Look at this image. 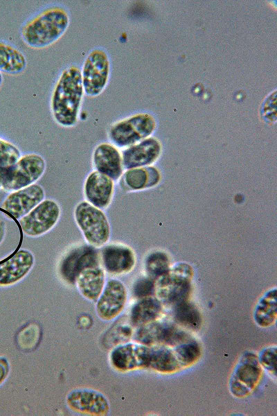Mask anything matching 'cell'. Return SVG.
Masks as SVG:
<instances>
[{
  "label": "cell",
  "mask_w": 277,
  "mask_h": 416,
  "mask_svg": "<svg viewBox=\"0 0 277 416\" xmlns=\"http://www.w3.org/2000/svg\"><path fill=\"white\" fill-rule=\"evenodd\" d=\"M84 94L80 69L71 65L63 69L54 86L50 103L57 124L69 128L77 123Z\"/></svg>",
  "instance_id": "obj_1"
},
{
  "label": "cell",
  "mask_w": 277,
  "mask_h": 416,
  "mask_svg": "<svg viewBox=\"0 0 277 416\" xmlns=\"http://www.w3.org/2000/svg\"><path fill=\"white\" fill-rule=\"evenodd\" d=\"M70 23L68 12L62 7H48L27 21L21 31L24 43L33 49H43L56 42Z\"/></svg>",
  "instance_id": "obj_2"
},
{
  "label": "cell",
  "mask_w": 277,
  "mask_h": 416,
  "mask_svg": "<svg viewBox=\"0 0 277 416\" xmlns=\"http://www.w3.org/2000/svg\"><path fill=\"white\" fill-rule=\"evenodd\" d=\"M193 268L186 263H179L155 281L157 297L168 305L175 306L189 300L192 291Z\"/></svg>",
  "instance_id": "obj_3"
},
{
  "label": "cell",
  "mask_w": 277,
  "mask_h": 416,
  "mask_svg": "<svg viewBox=\"0 0 277 416\" xmlns=\"http://www.w3.org/2000/svg\"><path fill=\"white\" fill-rule=\"evenodd\" d=\"M73 215L75 222L87 244L98 249L108 243L111 227L102 209L82 200L75 206Z\"/></svg>",
  "instance_id": "obj_4"
},
{
  "label": "cell",
  "mask_w": 277,
  "mask_h": 416,
  "mask_svg": "<svg viewBox=\"0 0 277 416\" xmlns=\"http://www.w3.org/2000/svg\"><path fill=\"white\" fill-rule=\"evenodd\" d=\"M156 122L146 113L136 114L114 123L108 137L115 146L129 147L148 138L154 131Z\"/></svg>",
  "instance_id": "obj_5"
},
{
  "label": "cell",
  "mask_w": 277,
  "mask_h": 416,
  "mask_svg": "<svg viewBox=\"0 0 277 416\" xmlns=\"http://www.w3.org/2000/svg\"><path fill=\"white\" fill-rule=\"evenodd\" d=\"M84 93L89 97L100 95L109 78L110 61L102 48L92 49L86 57L80 69Z\"/></svg>",
  "instance_id": "obj_6"
},
{
  "label": "cell",
  "mask_w": 277,
  "mask_h": 416,
  "mask_svg": "<svg viewBox=\"0 0 277 416\" xmlns=\"http://www.w3.org/2000/svg\"><path fill=\"white\" fill-rule=\"evenodd\" d=\"M262 367L258 357L251 352L244 353L235 366L229 380V390L238 398L249 396L258 385Z\"/></svg>",
  "instance_id": "obj_7"
},
{
  "label": "cell",
  "mask_w": 277,
  "mask_h": 416,
  "mask_svg": "<svg viewBox=\"0 0 277 416\" xmlns=\"http://www.w3.org/2000/svg\"><path fill=\"white\" fill-rule=\"evenodd\" d=\"M61 216L59 204L53 199H44L28 214L19 220L23 233L28 237H39L50 232Z\"/></svg>",
  "instance_id": "obj_8"
},
{
  "label": "cell",
  "mask_w": 277,
  "mask_h": 416,
  "mask_svg": "<svg viewBox=\"0 0 277 416\" xmlns=\"http://www.w3.org/2000/svg\"><path fill=\"white\" fill-rule=\"evenodd\" d=\"M192 338L189 333L178 326L156 320L138 327L134 336L136 342L150 347H175Z\"/></svg>",
  "instance_id": "obj_9"
},
{
  "label": "cell",
  "mask_w": 277,
  "mask_h": 416,
  "mask_svg": "<svg viewBox=\"0 0 277 416\" xmlns=\"http://www.w3.org/2000/svg\"><path fill=\"white\" fill-rule=\"evenodd\" d=\"M46 168V163L42 155L29 153L21 156L10 167L3 191L10 193L36 183L42 177Z\"/></svg>",
  "instance_id": "obj_10"
},
{
  "label": "cell",
  "mask_w": 277,
  "mask_h": 416,
  "mask_svg": "<svg viewBox=\"0 0 277 416\" xmlns=\"http://www.w3.org/2000/svg\"><path fill=\"white\" fill-rule=\"evenodd\" d=\"M101 264L100 251L89 244H79L71 248L62 259L59 271L67 283L75 284L76 277L84 268Z\"/></svg>",
  "instance_id": "obj_11"
},
{
  "label": "cell",
  "mask_w": 277,
  "mask_h": 416,
  "mask_svg": "<svg viewBox=\"0 0 277 416\" xmlns=\"http://www.w3.org/2000/svg\"><path fill=\"white\" fill-rule=\"evenodd\" d=\"M45 199L44 188L33 184L9 193L1 207L13 218L19 220Z\"/></svg>",
  "instance_id": "obj_12"
},
{
  "label": "cell",
  "mask_w": 277,
  "mask_h": 416,
  "mask_svg": "<svg viewBox=\"0 0 277 416\" xmlns=\"http://www.w3.org/2000/svg\"><path fill=\"white\" fill-rule=\"evenodd\" d=\"M151 347L140 343L117 346L110 354V362L117 370L128 372L149 368Z\"/></svg>",
  "instance_id": "obj_13"
},
{
  "label": "cell",
  "mask_w": 277,
  "mask_h": 416,
  "mask_svg": "<svg viewBox=\"0 0 277 416\" xmlns=\"http://www.w3.org/2000/svg\"><path fill=\"white\" fill-rule=\"evenodd\" d=\"M96 301V313L102 320L109 321L116 318L123 311L127 302V290L124 284L116 279H109Z\"/></svg>",
  "instance_id": "obj_14"
},
{
  "label": "cell",
  "mask_w": 277,
  "mask_h": 416,
  "mask_svg": "<svg viewBox=\"0 0 277 416\" xmlns=\"http://www.w3.org/2000/svg\"><path fill=\"white\" fill-rule=\"evenodd\" d=\"M100 263L105 272L110 275H125L132 270L136 255L129 246L122 243L105 244L100 248Z\"/></svg>",
  "instance_id": "obj_15"
},
{
  "label": "cell",
  "mask_w": 277,
  "mask_h": 416,
  "mask_svg": "<svg viewBox=\"0 0 277 416\" xmlns=\"http://www.w3.org/2000/svg\"><path fill=\"white\" fill-rule=\"evenodd\" d=\"M69 408L74 412L94 416L106 415L109 412V403L101 392L91 389H75L66 396Z\"/></svg>",
  "instance_id": "obj_16"
},
{
  "label": "cell",
  "mask_w": 277,
  "mask_h": 416,
  "mask_svg": "<svg viewBox=\"0 0 277 416\" xmlns=\"http://www.w3.org/2000/svg\"><path fill=\"white\" fill-rule=\"evenodd\" d=\"M83 194L87 202L100 209H106L113 200L114 181L96 170L93 171L84 180Z\"/></svg>",
  "instance_id": "obj_17"
},
{
  "label": "cell",
  "mask_w": 277,
  "mask_h": 416,
  "mask_svg": "<svg viewBox=\"0 0 277 416\" xmlns=\"http://www.w3.org/2000/svg\"><path fill=\"white\" fill-rule=\"evenodd\" d=\"M35 257L28 250L20 249L0 262V286L14 285L32 270Z\"/></svg>",
  "instance_id": "obj_18"
},
{
  "label": "cell",
  "mask_w": 277,
  "mask_h": 416,
  "mask_svg": "<svg viewBox=\"0 0 277 416\" xmlns=\"http://www.w3.org/2000/svg\"><path fill=\"white\" fill-rule=\"evenodd\" d=\"M161 150V144L157 139L146 138L123 151V168L129 169L148 166L158 159Z\"/></svg>",
  "instance_id": "obj_19"
},
{
  "label": "cell",
  "mask_w": 277,
  "mask_h": 416,
  "mask_svg": "<svg viewBox=\"0 0 277 416\" xmlns=\"http://www.w3.org/2000/svg\"><path fill=\"white\" fill-rule=\"evenodd\" d=\"M92 163L96 171L114 181L123 173L122 155L114 144L104 142L97 145L93 151Z\"/></svg>",
  "instance_id": "obj_20"
},
{
  "label": "cell",
  "mask_w": 277,
  "mask_h": 416,
  "mask_svg": "<svg viewBox=\"0 0 277 416\" xmlns=\"http://www.w3.org/2000/svg\"><path fill=\"white\" fill-rule=\"evenodd\" d=\"M105 283V272L101 264L84 268L75 281L80 293L89 301H96L98 299Z\"/></svg>",
  "instance_id": "obj_21"
},
{
  "label": "cell",
  "mask_w": 277,
  "mask_h": 416,
  "mask_svg": "<svg viewBox=\"0 0 277 416\" xmlns=\"http://www.w3.org/2000/svg\"><path fill=\"white\" fill-rule=\"evenodd\" d=\"M149 368L162 374L175 373L182 370L175 347L166 345L151 347Z\"/></svg>",
  "instance_id": "obj_22"
},
{
  "label": "cell",
  "mask_w": 277,
  "mask_h": 416,
  "mask_svg": "<svg viewBox=\"0 0 277 416\" xmlns=\"http://www.w3.org/2000/svg\"><path fill=\"white\" fill-rule=\"evenodd\" d=\"M121 177L123 186L129 191H140L152 187L160 180L159 171L152 166L127 169Z\"/></svg>",
  "instance_id": "obj_23"
},
{
  "label": "cell",
  "mask_w": 277,
  "mask_h": 416,
  "mask_svg": "<svg viewBox=\"0 0 277 416\" xmlns=\"http://www.w3.org/2000/svg\"><path fill=\"white\" fill-rule=\"evenodd\" d=\"M162 311V303L155 297L140 299L132 308L130 320L133 325L140 327L156 320Z\"/></svg>",
  "instance_id": "obj_24"
},
{
  "label": "cell",
  "mask_w": 277,
  "mask_h": 416,
  "mask_svg": "<svg viewBox=\"0 0 277 416\" xmlns=\"http://www.w3.org/2000/svg\"><path fill=\"white\" fill-rule=\"evenodd\" d=\"M277 317V290L271 288L264 293L257 302L253 319L261 327H269L273 325Z\"/></svg>",
  "instance_id": "obj_25"
},
{
  "label": "cell",
  "mask_w": 277,
  "mask_h": 416,
  "mask_svg": "<svg viewBox=\"0 0 277 416\" xmlns=\"http://www.w3.org/2000/svg\"><path fill=\"white\" fill-rule=\"evenodd\" d=\"M27 61L21 51L11 44L0 42V72L11 75L25 70Z\"/></svg>",
  "instance_id": "obj_26"
},
{
  "label": "cell",
  "mask_w": 277,
  "mask_h": 416,
  "mask_svg": "<svg viewBox=\"0 0 277 416\" xmlns=\"http://www.w3.org/2000/svg\"><path fill=\"white\" fill-rule=\"evenodd\" d=\"M173 316L178 324L190 330H197L202 324L199 309L189 300L175 305Z\"/></svg>",
  "instance_id": "obj_27"
},
{
  "label": "cell",
  "mask_w": 277,
  "mask_h": 416,
  "mask_svg": "<svg viewBox=\"0 0 277 416\" xmlns=\"http://www.w3.org/2000/svg\"><path fill=\"white\" fill-rule=\"evenodd\" d=\"M170 261L168 254L161 251H155L148 255L145 261V268L148 277L157 279L170 268Z\"/></svg>",
  "instance_id": "obj_28"
},
{
  "label": "cell",
  "mask_w": 277,
  "mask_h": 416,
  "mask_svg": "<svg viewBox=\"0 0 277 416\" xmlns=\"http://www.w3.org/2000/svg\"><path fill=\"white\" fill-rule=\"evenodd\" d=\"M21 152L12 143L0 138V166H12L20 158Z\"/></svg>",
  "instance_id": "obj_29"
},
{
  "label": "cell",
  "mask_w": 277,
  "mask_h": 416,
  "mask_svg": "<svg viewBox=\"0 0 277 416\" xmlns=\"http://www.w3.org/2000/svg\"><path fill=\"white\" fill-rule=\"evenodd\" d=\"M276 356L277 348L276 346L265 348L258 356L262 367L267 370L274 376H276Z\"/></svg>",
  "instance_id": "obj_30"
},
{
  "label": "cell",
  "mask_w": 277,
  "mask_h": 416,
  "mask_svg": "<svg viewBox=\"0 0 277 416\" xmlns=\"http://www.w3.org/2000/svg\"><path fill=\"white\" fill-rule=\"evenodd\" d=\"M155 292V280L150 277L138 279L133 286V293L136 297L142 299L152 296Z\"/></svg>",
  "instance_id": "obj_31"
},
{
  "label": "cell",
  "mask_w": 277,
  "mask_h": 416,
  "mask_svg": "<svg viewBox=\"0 0 277 416\" xmlns=\"http://www.w3.org/2000/svg\"><path fill=\"white\" fill-rule=\"evenodd\" d=\"M10 365L8 360L3 356H0V385L6 380L8 375Z\"/></svg>",
  "instance_id": "obj_32"
},
{
  "label": "cell",
  "mask_w": 277,
  "mask_h": 416,
  "mask_svg": "<svg viewBox=\"0 0 277 416\" xmlns=\"http://www.w3.org/2000/svg\"><path fill=\"white\" fill-rule=\"evenodd\" d=\"M10 167L3 168L0 166V190L3 191L5 188L8 180Z\"/></svg>",
  "instance_id": "obj_33"
},
{
  "label": "cell",
  "mask_w": 277,
  "mask_h": 416,
  "mask_svg": "<svg viewBox=\"0 0 277 416\" xmlns=\"http://www.w3.org/2000/svg\"><path fill=\"white\" fill-rule=\"evenodd\" d=\"M6 234V225L5 222L0 220V245L3 243Z\"/></svg>",
  "instance_id": "obj_34"
},
{
  "label": "cell",
  "mask_w": 277,
  "mask_h": 416,
  "mask_svg": "<svg viewBox=\"0 0 277 416\" xmlns=\"http://www.w3.org/2000/svg\"><path fill=\"white\" fill-rule=\"evenodd\" d=\"M2 82H3V76H2L1 73L0 72V87L2 84Z\"/></svg>",
  "instance_id": "obj_35"
}]
</instances>
